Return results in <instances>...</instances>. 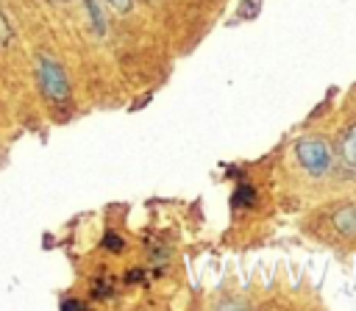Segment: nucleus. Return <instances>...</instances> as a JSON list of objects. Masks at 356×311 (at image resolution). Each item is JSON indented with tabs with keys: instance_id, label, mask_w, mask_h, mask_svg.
Segmentation results:
<instances>
[{
	"instance_id": "obj_1",
	"label": "nucleus",
	"mask_w": 356,
	"mask_h": 311,
	"mask_svg": "<svg viewBox=\"0 0 356 311\" xmlns=\"http://www.w3.org/2000/svg\"><path fill=\"white\" fill-rule=\"evenodd\" d=\"M36 78H39V89L44 92L47 100H67L70 97V81L61 69V64L50 56H39L36 58Z\"/></svg>"
},
{
	"instance_id": "obj_2",
	"label": "nucleus",
	"mask_w": 356,
	"mask_h": 311,
	"mask_svg": "<svg viewBox=\"0 0 356 311\" xmlns=\"http://www.w3.org/2000/svg\"><path fill=\"white\" fill-rule=\"evenodd\" d=\"M295 156H298V161H300L312 175L325 172L328 164H331V153H328L325 142L312 139V136H306V139H300V142L295 144Z\"/></svg>"
},
{
	"instance_id": "obj_3",
	"label": "nucleus",
	"mask_w": 356,
	"mask_h": 311,
	"mask_svg": "<svg viewBox=\"0 0 356 311\" xmlns=\"http://www.w3.org/2000/svg\"><path fill=\"white\" fill-rule=\"evenodd\" d=\"M334 225H337V230H339V233L353 236V233H356V208H353V205L339 208V211L334 214Z\"/></svg>"
},
{
	"instance_id": "obj_4",
	"label": "nucleus",
	"mask_w": 356,
	"mask_h": 311,
	"mask_svg": "<svg viewBox=\"0 0 356 311\" xmlns=\"http://www.w3.org/2000/svg\"><path fill=\"white\" fill-rule=\"evenodd\" d=\"M83 6H86V11H89V17H92V28H95V33L103 36V33H106V17H103L97 0H83Z\"/></svg>"
},
{
	"instance_id": "obj_5",
	"label": "nucleus",
	"mask_w": 356,
	"mask_h": 311,
	"mask_svg": "<svg viewBox=\"0 0 356 311\" xmlns=\"http://www.w3.org/2000/svg\"><path fill=\"white\" fill-rule=\"evenodd\" d=\"M342 156L348 164H356V128H350L342 139Z\"/></svg>"
},
{
	"instance_id": "obj_6",
	"label": "nucleus",
	"mask_w": 356,
	"mask_h": 311,
	"mask_svg": "<svg viewBox=\"0 0 356 311\" xmlns=\"http://www.w3.org/2000/svg\"><path fill=\"white\" fill-rule=\"evenodd\" d=\"M253 200H256V192L250 186H239L236 194H234V203L236 205H253Z\"/></svg>"
},
{
	"instance_id": "obj_7",
	"label": "nucleus",
	"mask_w": 356,
	"mask_h": 311,
	"mask_svg": "<svg viewBox=\"0 0 356 311\" xmlns=\"http://www.w3.org/2000/svg\"><path fill=\"white\" fill-rule=\"evenodd\" d=\"M103 244H106L108 250H114V253H117V250H122V239H120V236H114V233H108V236L103 239Z\"/></svg>"
},
{
	"instance_id": "obj_8",
	"label": "nucleus",
	"mask_w": 356,
	"mask_h": 311,
	"mask_svg": "<svg viewBox=\"0 0 356 311\" xmlns=\"http://www.w3.org/2000/svg\"><path fill=\"white\" fill-rule=\"evenodd\" d=\"M8 36H11V28H8V22H6V17H3V11H0V47L8 42Z\"/></svg>"
},
{
	"instance_id": "obj_9",
	"label": "nucleus",
	"mask_w": 356,
	"mask_h": 311,
	"mask_svg": "<svg viewBox=\"0 0 356 311\" xmlns=\"http://www.w3.org/2000/svg\"><path fill=\"white\" fill-rule=\"evenodd\" d=\"M108 3H111L117 11H128V8H131V0H108Z\"/></svg>"
},
{
	"instance_id": "obj_10",
	"label": "nucleus",
	"mask_w": 356,
	"mask_h": 311,
	"mask_svg": "<svg viewBox=\"0 0 356 311\" xmlns=\"http://www.w3.org/2000/svg\"><path fill=\"white\" fill-rule=\"evenodd\" d=\"M64 308H83V303H78V300H67Z\"/></svg>"
},
{
	"instance_id": "obj_11",
	"label": "nucleus",
	"mask_w": 356,
	"mask_h": 311,
	"mask_svg": "<svg viewBox=\"0 0 356 311\" xmlns=\"http://www.w3.org/2000/svg\"><path fill=\"white\" fill-rule=\"evenodd\" d=\"M53 3H61V0H53Z\"/></svg>"
}]
</instances>
